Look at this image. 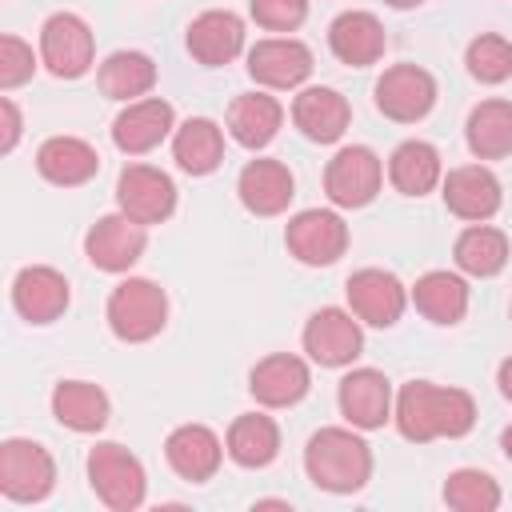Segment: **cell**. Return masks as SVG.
<instances>
[{"label":"cell","mask_w":512,"mask_h":512,"mask_svg":"<svg viewBox=\"0 0 512 512\" xmlns=\"http://www.w3.org/2000/svg\"><path fill=\"white\" fill-rule=\"evenodd\" d=\"M396 432L412 444L460 440L476 424V400L464 388H444L432 380H408L392 404Z\"/></svg>","instance_id":"1"},{"label":"cell","mask_w":512,"mask_h":512,"mask_svg":"<svg viewBox=\"0 0 512 512\" xmlns=\"http://www.w3.org/2000/svg\"><path fill=\"white\" fill-rule=\"evenodd\" d=\"M304 472L320 492L348 496L372 480V448L360 428H320L304 444Z\"/></svg>","instance_id":"2"},{"label":"cell","mask_w":512,"mask_h":512,"mask_svg":"<svg viewBox=\"0 0 512 512\" xmlns=\"http://www.w3.org/2000/svg\"><path fill=\"white\" fill-rule=\"evenodd\" d=\"M104 320L116 340L124 344H148L152 336L164 332L168 324V296L156 280L148 276H128L108 292Z\"/></svg>","instance_id":"3"},{"label":"cell","mask_w":512,"mask_h":512,"mask_svg":"<svg viewBox=\"0 0 512 512\" xmlns=\"http://www.w3.org/2000/svg\"><path fill=\"white\" fill-rule=\"evenodd\" d=\"M88 484L96 492V500L112 512H136L148 496V476L140 456H132L124 444L116 440H100L88 452Z\"/></svg>","instance_id":"4"},{"label":"cell","mask_w":512,"mask_h":512,"mask_svg":"<svg viewBox=\"0 0 512 512\" xmlns=\"http://www.w3.org/2000/svg\"><path fill=\"white\" fill-rule=\"evenodd\" d=\"M56 488V460L44 444L8 436L0 444V492L12 504H40Z\"/></svg>","instance_id":"5"},{"label":"cell","mask_w":512,"mask_h":512,"mask_svg":"<svg viewBox=\"0 0 512 512\" xmlns=\"http://www.w3.org/2000/svg\"><path fill=\"white\" fill-rule=\"evenodd\" d=\"M40 64L56 80H80L96 64V40L88 20L76 12H52L40 24Z\"/></svg>","instance_id":"6"},{"label":"cell","mask_w":512,"mask_h":512,"mask_svg":"<svg viewBox=\"0 0 512 512\" xmlns=\"http://www.w3.org/2000/svg\"><path fill=\"white\" fill-rule=\"evenodd\" d=\"M284 248L308 268H328L348 252V224L332 208H304L288 220Z\"/></svg>","instance_id":"7"},{"label":"cell","mask_w":512,"mask_h":512,"mask_svg":"<svg viewBox=\"0 0 512 512\" xmlns=\"http://www.w3.org/2000/svg\"><path fill=\"white\" fill-rule=\"evenodd\" d=\"M384 184V160L368 144H344L324 168V192L336 208H364Z\"/></svg>","instance_id":"8"},{"label":"cell","mask_w":512,"mask_h":512,"mask_svg":"<svg viewBox=\"0 0 512 512\" xmlns=\"http://www.w3.org/2000/svg\"><path fill=\"white\" fill-rule=\"evenodd\" d=\"M300 344L320 368H348L364 352V328L352 308H316L300 332Z\"/></svg>","instance_id":"9"},{"label":"cell","mask_w":512,"mask_h":512,"mask_svg":"<svg viewBox=\"0 0 512 512\" xmlns=\"http://www.w3.org/2000/svg\"><path fill=\"white\" fill-rule=\"evenodd\" d=\"M372 100H376L380 116H388L396 124H416L436 104V80L420 64H392V68L380 72V80L372 88Z\"/></svg>","instance_id":"10"},{"label":"cell","mask_w":512,"mask_h":512,"mask_svg":"<svg viewBox=\"0 0 512 512\" xmlns=\"http://www.w3.org/2000/svg\"><path fill=\"white\" fill-rule=\"evenodd\" d=\"M116 208L136 224H164L176 212V184L152 164H124L116 176Z\"/></svg>","instance_id":"11"},{"label":"cell","mask_w":512,"mask_h":512,"mask_svg":"<svg viewBox=\"0 0 512 512\" xmlns=\"http://www.w3.org/2000/svg\"><path fill=\"white\" fill-rule=\"evenodd\" d=\"M344 296L352 316L372 328H392L408 308V288L388 268H356L344 284Z\"/></svg>","instance_id":"12"},{"label":"cell","mask_w":512,"mask_h":512,"mask_svg":"<svg viewBox=\"0 0 512 512\" xmlns=\"http://www.w3.org/2000/svg\"><path fill=\"white\" fill-rule=\"evenodd\" d=\"M248 76L268 92L300 88L312 76V48L296 36H268L248 48Z\"/></svg>","instance_id":"13"},{"label":"cell","mask_w":512,"mask_h":512,"mask_svg":"<svg viewBox=\"0 0 512 512\" xmlns=\"http://www.w3.org/2000/svg\"><path fill=\"white\" fill-rule=\"evenodd\" d=\"M440 196H444V208L456 216V220H468V224H484L500 212L504 204V192H500V180L492 168L484 164H460V168H448L444 180H440Z\"/></svg>","instance_id":"14"},{"label":"cell","mask_w":512,"mask_h":512,"mask_svg":"<svg viewBox=\"0 0 512 512\" xmlns=\"http://www.w3.org/2000/svg\"><path fill=\"white\" fill-rule=\"evenodd\" d=\"M144 248H148V228L124 212H108L84 232V256L100 272H128L144 256Z\"/></svg>","instance_id":"15"},{"label":"cell","mask_w":512,"mask_h":512,"mask_svg":"<svg viewBox=\"0 0 512 512\" xmlns=\"http://www.w3.org/2000/svg\"><path fill=\"white\" fill-rule=\"evenodd\" d=\"M172 132H176V108L168 100H160V96L132 100L112 120V144L124 156H144V152L160 148Z\"/></svg>","instance_id":"16"},{"label":"cell","mask_w":512,"mask_h":512,"mask_svg":"<svg viewBox=\"0 0 512 512\" xmlns=\"http://www.w3.org/2000/svg\"><path fill=\"white\" fill-rule=\"evenodd\" d=\"M336 404H340V416L360 428V432H372V428H384L392 420V384L384 372L376 368H352L344 372L340 388H336Z\"/></svg>","instance_id":"17"},{"label":"cell","mask_w":512,"mask_h":512,"mask_svg":"<svg viewBox=\"0 0 512 512\" xmlns=\"http://www.w3.org/2000/svg\"><path fill=\"white\" fill-rule=\"evenodd\" d=\"M224 440L208 428V424H180V428H172L168 432V440H164V460H168V468L180 476V480H188V484H204V480H212L216 472H220V464H224Z\"/></svg>","instance_id":"18"},{"label":"cell","mask_w":512,"mask_h":512,"mask_svg":"<svg viewBox=\"0 0 512 512\" xmlns=\"http://www.w3.org/2000/svg\"><path fill=\"white\" fill-rule=\"evenodd\" d=\"M72 292L64 272L48 268V264H28L12 276V308L20 312V320L28 324H52L64 316Z\"/></svg>","instance_id":"19"},{"label":"cell","mask_w":512,"mask_h":512,"mask_svg":"<svg viewBox=\"0 0 512 512\" xmlns=\"http://www.w3.org/2000/svg\"><path fill=\"white\" fill-rule=\"evenodd\" d=\"M308 388H312V372L292 352H272V356L256 360L248 372V392L264 408H292L308 396Z\"/></svg>","instance_id":"20"},{"label":"cell","mask_w":512,"mask_h":512,"mask_svg":"<svg viewBox=\"0 0 512 512\" xmlns=\"http://www.w3.org/2000/svg\"><path fill=\"white\" fill-rule=\"evenodd\" d=\"M236 196H240V204L252 216H280V212H288V204L296 196V180H292V172H288L284 160L256 156V160H248L240 168Z\"/></svg>","instance_id":"21"},{"label":"cell","mask_w":512,"mask_h":512,"mask_svg":"<svg viewBox=\"0 0 512 512\" xmlns=\"http://www.w3.org/2000/svg\"><path fill=\"white\" fill-rule=\"evenodd\" d=\"M292 124L312 144H336L352 124V104L324 84H308L292 96Z\"/></svg>","instance_id":"22"},{"label":"cell","mask_w":512,"mask_h":512,"mask_svg":"<svg viewBox=\"0 0 512 512\" xmlns=\"http://www.w3.org/2000/svg\"><path fill=\"white\" fill-rule=\"evenodd\" d=\"M184 44H188L192 60L204 64V68L232 64L244 52V20L228 8H208L188 24Z\"/></svg>","instance_id":"23"},{"label":"cell","mask_w":512,"mask_h":512,"mask_svg":"<svg viewBox=\"0 0 512 512\" xmlns=\"http://www.w3.org/2000/svg\"><path fill=\"white\" fill-rule=\"evenodd\" d=\"M328 48L340 64L348 68H372L384 60V48H388V36H384V24L364 12V8H352V12H340L332 24H328Z\"/></svg>","instance_id":"24"},{"label":"cell","mask_w":512,"mask_h":512,"mask_svg":"<svg viewBox=\"0 0 512 512\" xmlns=\"http://www.w3.org/2000/svg\"><path fill=\"white\" fill-rule=\"evenodd\" d=\"M280 124H284V104L276 96H268V92H240L228 104V116H224L228 136L248 152L268 148L276 140Z\"/></svg>","instance_id":"25"},{"label":"cell","mask_w":512,"mask_h":512,"mask_svg":"<svg viewBox=\"0 0 512 512\" xmlns=\"http://www.w3.org/2000/svg\"><path fill=\"white\" fill-rule=\"evenodd\" d=\"M36 172L56 188H80L100 172V152L80 136H48L36 148Z\"/></svg>","instance_id":"26"},{"label":"cell","mask_w":512,"mask_h":512,"mask_svg":"<svg viewBox=\"0 0 512 512\" xmlns=\"http://www.w3.org/2000/svg\"><path fill=\"white\" fill-rule=\"evenodd\" d=\"M408 300L416 304V312L440 328H452L468 316V284L460 272H448V268H432L424 272L412 288H408Z\"/></svg>","instance_id":"27"},{"label":"cell","mask_w":512,"mask_h":512,"mask_svg":"<svg viewBox=\"0 0 512 512\" xmlns=\"http://www.w3.org/2000/svg\"><path fill=\"white\" fill-rule=\"evenodd\" d=\"M52 416L56 424H64L68 432H80V436H92L108 424L112 416V400L100 384L92 380H60L52 388Z\"/></svg>","instance_id":"28"},{"label":"cell","mask_w":512,"mask_h":512,"mask_svg":"<svg viewBox=\"0 0 512 512\" xmlns=\"http://www.w3.org/2000/svg\"><path fill=\"white\" fill-rule=\"evenodd\" d=\"M172 160L188 176H208L224 160V128L208 116H188L172 132Z\"/></svg>","instance_id":"29"},{"label":"cell","mask_w":512,"mask_h":512,"mask_svg":"<svg viewBox=\"0 0 512 512\" xmlns=\"http://www.w3.org/2000/svg\"><path fill=\"white\" fill-rule=\"evenodd\" d=\"M96 84L108 100H120V104H132V100H144L152 88H156V64L148 52H136V48H120L112 56L100 60L96 68Z\"/></svg>","instance_id":"30"},{"label":"cell","mask_w":512,"mask_h":512,"mask_svg":"<svg viewBox=\"0 0 512 512\" xmlns=\"http://www.w3.org/2000/svg\"><path fill=\"white\" fill-rule=\"evenodd\" d=\"M224 448L228 460L240 468H268L280 456V424L264 412H244L228 424Z\"/></svg>","instance_id":"31"},{"label":"cell","mask_w":512,"mask_h":512,"mask_svg":"<svg viewBox=\"0 0 512 512\" xmlns=\"http://www.w3.org/2000/svg\"><path fill=\"white\" fill-rule=\"evenodd\" d=\"M388 180L400 196H428L444 180V164L436 144L428 140H404L388 156Z\"/></svg>","instance_id":"32"},{"label":"cell","mask_w":512,"mask_h":512,"mask_svg":"<svg viewBox=\"0 0 512 512\" xmlns=\"http://www.w3.org/2000/svg\"><path fill=\"white\" fill-rule=\"evenodd\" d=\"M464 140L476 160H500L512 152V100H480L464 120Z\"/></svg>","instance_id":"33"},{"label":"cell","mask_w":512,"mask_h":512,"mask_svg":"<svg viewBox=\"0 0 512 512\" xmlns=\"http://www.w3.org/2000/svg\"><path fill=\"white\" fill-rule=\"evenodd\" d=\"M452 260L464 276H476V280H492L504 272L508 264V236L500 228H492L488 220L484 224H468L456 244H452Z\"/></svg>","instance_id":"34"},{"label":"cell","mask_w":512,"mask_h":512,"mask_svg":"<svg viewBox=\"0 0 512 512\" xmlns=\"http://www.w3.org/2000/svg\"><path fill=\"white\" fill-rule=\"evenodd\" d=\"M504 500L496 476L480 472V468H456L444 480V504L456 512H496Z\"/></svg>","instance_id":"35"},{"label":"cell","mask_w":512,"mask_h":512,"mask_svg":"<svg viewBox=\"0 0 512 512\" xmlns=\"http://www.w3.org/2000/svg\"><path fill=\"white\" fill-rule=\"evenodd\" d=\"M468 76L480 84H504L512 80V40H504L500 32H480L468 52H464Z\"/></svg>","instance_id":"36"},{"label":"cell","mask_w":512,"mask_h":512,"mask_svg":"<svg viewBox=\"0 0 512 512\" xmlns=\"http://www.w3.org/2000/svg\"><path fill=\"white\" fill-rule=\"evenodd\" d=\"M248 12L268 32H296L308 20V0H248Z\"/></svg>","instance_id":"37"},{"label":"cell","mask_w":512,"mask_h":512,"mask_svg":"<svg viewBox=\"0 0 512 512\" xmlns=\"http://www.w3.org/2000/svg\"><path fill=\"white\" fill-rule=\"evenodd\" d=\"M32 72H36L32 48H28L20 36H12V32L0 36V88L12 92V88H20V84H28Z\"/></svg>","instance_id":"38"},{"label":"cell","mask_w":512,"mask_h":512,"mask_svg":"<svg viewBox=\"0 0 512 512\" xmlns=\"http://www.w3.org/2000/svg\"><path fill=\"white\" fill-rule=\"evenodd\" d=\"M20 128H24V120H20L16 100L0 96V152H12L20 144Z\"/></svg>","instance_id":"39"},{"label":"cell","mask_w":512,"mask_h":512,"mask_svg":"<svg viewBox=\"0 0 512 512\" xmlns=\"http://www.w3.org/2000/svg\"><path fill=\"white\" fill-rule=\"evenodd\" d=\"M496 384H500V396L512 400V356L500 360V368H496Z\"/></svg>","instance_id":"40"},{"label":"cell","mask_w":512,"mask_h":512,"mask_svg":"<svg viewBox=\"0 0 512 512\" xmlns=\"http://www.w3.org/2000/svg\"><path fill=\"white\" fill-rule=\"evenodd\" d=\"M500 452H504V456L512 460V424H508V428L500 432Z\"/></svg>","instance_id":"41"},{"label":"cell","mask_w":512,"mask_h":512,"mask_svg":"<svg viewBox=\"0 0 512 512\" xmlns=\"http://www.w3.org/2000/svg\"><path fill=\"white\" fill-rule=\"evenodd\" d=\"M388 8H400V12H408V8H420L424 0H384Z\"/></svg>","instance_id":"42"}]
</instances>
